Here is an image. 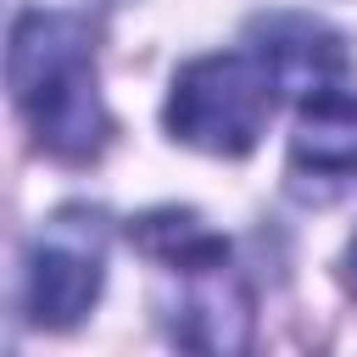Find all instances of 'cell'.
I'll return each mask as SVG.
<instances>
[{"label":"cell","mask_w":357,"mask_h":357,"mask_svg":"<svg viewBox=\"0 0 357 357\" xmlns=\"http://www.w3.org/2000/svg\"><path fill=\"white\" fill-rule=\"evenodd\" d=\"M11 95L17 112L28 117L33 139L50 156L67 162H89L106 145V106H100V84H95V56H89V33L78 17L67 11H22L11 28Z\"/></svg>","instance_id":"obj_1"},{"label":"cell","mask_w":357,"mask_h":357,"mask_svg":"<svg viewBox=\"0 0 357 357\" xmlns=\"http://www.w3.org/2000/svg\"><path fill=\"white\" fill-rule=\"evenodd\" d=\"M273 78L262 73V61L245 50H223V56H195L190 67H178L173 89H167V134L184 139L190 151L206 156H245L273 112Z\"/></svg>","instance_id":"obj_2"},{"label":"cell","mask_w":357,"mask_h":357,"mask_svg":"<svg viewBox=\"0 0 357 357\" xmlns=\"http://www.w3.org/2000/svg\"><path fill=\"white\" fill-rule=\"evenodd\" d=\"M106 284V218L56 212L28 251V318L45 329H73Z\"/></svg>","instance_id":"obj_3"},{"label":"cell","mask_w":357,"mask_h":357,"mask_svg":"<svg viewBox=\"0 0 357 357\" xmlns=\"http://www.w3.org/2000/svg\"><path fill=\"white\" fill-rule=\"evenodd\" d=\"M251 56L273 78V89L279 95H296V100H307L318 89H335L346 78L340 33L324 28L318 17H296V11L257 17L251 22Z\"/></svg>","instance_id":"obj_4"},{"label":"cell","mask_w":357,"mask_h":357,"mask_svg":"<svg viewBox=\"0 0 357 357\" xmlns=\"http://www.w3.org/2000/svg\"><path fill=\"white\" fill-rule=\"evenodd\" d=\"M167 273H178V296L167 312L173 335L201 351H240L251 335V301H245L240 279L229 273V251L167 268Z\"/></svg>","instance_id":"obj_5"},{"label":"cell","mask_w":357,"mask_h":357,"mask_svg":"<svg viewBox=\"0 0 357 357\" xmlns=\"http://www.w3.org/2000/svg\"><path fill=\"white\" fill-rule=\"evenodd\" d=\"M290 167L312 178H357V95L351 89L335 84L296 106Z\"/></svg>","instance_id":"obj_6"},{"label":"cell","mask_w":357,"mask_h":357,"mask_svg":"<svg viewBox=\"0 0 357 357\" xmlns=\"http://www.w3.org/2000/svg\"><path fill=\"white\" fill-rule=\"evenodd\" d=\"M346 268H351V284H357V240H351V257H346Z\"/></svg>","instance_id":"obj_7"}]
</instances>
